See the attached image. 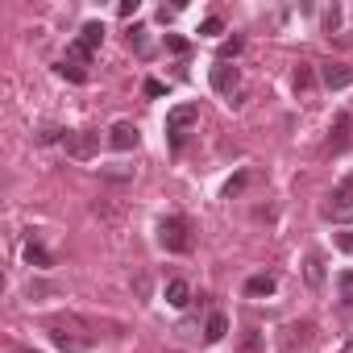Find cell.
<instances>
[{
	"label": "cell",
	"instance_id": "obj_16",
	"mask_svg": "<svg viewBox=\"0 0 353 353\" xmlns=\"http://www.w3.org/2000/svg\"><path fill=\"white\" fill-rule=\"evenodd\" d=\"M26 262H30V266H38V270H46V266H50V254H46L38 241H30V245H26Z\"/></svg>",
	"mask_w": 353,
	"mask_h": 353
},
{
	"label": "cell",
	"instance_id": "obj_30",
	"mask_svg": "<svg viewBox=\"0 0 353 353\" xmlns=\"http://www.w3.org/2000/svg\"><path fill=\"white\" fill-rule=\"evenodd\" d=\"M50 291H54L50 283H30V295H50Z\"/></svg>",
	"mask_w": 353,
	"mask_h": 353
},
{
	"label": "cell",
	"instance_id": "obj_2",
	"mask_svg": "<svg viewBox=\"0 0 353 353\" xmlns=\"http://www.w3.org/2000/svg\"><path fill=\"white\" fill-rule=\"evenodd\" d=\"M200 121V104H174L170 112H166V137H170V145L179 150L183 145V137H188V129Z\"/></svg>",
	"mask_w": 353,
	"mask_h": 353
},
{
	"label": "cell",
	"instance_id": "obj_15",
	"mask_svg": "<svg viewBox=\"0 0 353 353\" xmlns=\"http://www.w3.org/2000/svg\"><path fill=\"white\" fill-rule=\"evenodd\" d=\"M50 336H54V345L59 349H67V353H79L88 341H79V336H67V328H50Z\"/></svg>",
	"mask_w": 353,
	"mask_h": 353
},
{
	"label": "cell",
	"instance_id": "obj_10",
	"mask_svg": "<svg viewBox=\"0 0 353 353\" xmlns=\"http://www.w3.org/2000/svg\"><path fill=\"white\" fill-rule=\"evenodd\" d=\"M225 332H229V316L225 312H212L208 316V328H204V341L216 345V341H225Z\"/></svg>",
	"mask_w": 353,
	"mask_h": 353
},
{
	"label": "cell",
	"instance_id": "obj_25",
	"mask_svg": "<svg viewBox=\"0 0 353 353\" xmlns=\"http://www.w3.org/2000/svg\"><path fill=\"white\" fill-rule=\"evenodd\" d=\"M295 88H299V92L312 88V67H299V71H295Z\"/></svg>",
	"mask_w": 353,
	"mask_h": 353
},
{
	"label": "cell",
	"instance_id": "obj_31",
	"mask_svg": "<svg viewBox=\"0 0 353 353\" xmlns=\"http://www.w3.org/2000/svg\"><path fill=\"white\" fill-rule=\"evenodd\" d=\"M241 353H258V332H250V336H245V345H241Z\"/></svg>",
	"mask_w": 353,
	"mask_h": 353
},
{
	"label": "cell",
	"instance_id": "obj_29",
	"mask_svg": "<svg viewBox=\"0 0 353 353\" xmlns=\"http://www.w3.org/2000/svg\"><path fill=\"white\" fill-rule=\"evenodd\" d=\"M174 17H179V5H174V9L162 5V9H158V21H174Z\"/></svg>",
	"mask_w": 353,
	"mask_h": 353
},
{
	"label": "cell",
	"instance_id": "obj_18",
	"mask_svg": "<svg viewBox=\"0 0 353 353\" xmlns=\"http://www.w3.org/2000/svg\"><path fill=\"white\" fill-rule=\"evenodd\" d=\"M67 133H71V129H59V125H46V129L38 133V145H54V141H67Z\"/></svg>",
	"mask_w": 353,
	"mask_h": 353
},
{
	"label": "cell",
	"instance_id": "obj_24",
	"mask_svg": "<svg viewBox=\"0 0 353 353\" xmlns=\"http://www.w3.org/2000/svg\"><path fill=\"white\" fill-rule=\"evenodd\" d=\"M129 46H133L137 54H145V30H141V26H133V30H129Z\"/></svg>",
	"mask_w": 353,
	"mask_h": 353
},
{
	"label": "cell",
	"instance_id": "obj_5",
	"mask_svg": "<svg viewBox=\"0 0 353 353\" xmlns=\"http://www.w3.org/2000/svg\"><path fill=\"white\" fill-rule=\"evenodd\" d=\"M137 141H141V133H137L133 121H117V125L108 129V145L121 150V154H125V150H137Z\"/></svg>",
	"mask_w": 353,
	"mask_h": 353
},
{
	"label": "cell",
	"instance_id": "obj_3",
	"mask_svg": "<svg viewBox=\"0 0 353 353\" xmlns=\"http://www.w3.org/2000/svg\"><path fill=\"white\" fill-rule=\"evenodd\" d=\"M100 42H104V26H100V21H88V26L79 30V38L67 46V59H71V63H88V59L100 50Z\"/></svg>",
	"mask_w": 353,
	"mask_h": 353
},
{
	"label": "cell",
	"instance_id": "obj_1",
	"mask_svg": "<svg viewBox=\"0 0 353 353\" xmlns=\"http://www.w3.org/2000/svg\"><path fill=\"white\" fill-rule=\"evenodd\" d=\"M158 245H162L166 254H188V250H192L188 221H183V216H166V221H158Z\"/></svg>",
	"mask_w": 353,
	"mask_h": 353
},
{
	"label": "cell",
	"instance_id": "obj_20",
	"mask_svg": "<svg viewBox=\"0 0 353 353\" xmlns=\"http://www.w3.org/2000/svg\"><path fill=\"white\" fill-rule=\"evenodd\" d=\"M221 30H225V21H221V17H204V21H200V38H216Z\"/></svg>",
	"mask_w": 353,
	"mask_h": 353
},
{
	"label": "cell",
	"instance_id": "obj_17",
	"mask_svg": "<svg viewBox=\"0 0 353 353\" xmlns=\"http://www.w3.org/2000/svg\"><path fill=\"white\" fill-rule=\"evenodd\" d=\"M332 204H353V174H345V179L336 183V192H332Z\"/></svg>",
	"mask_w": 353,
	"mask_h": 353
},
{
	"label": "cell",
	"instance_id": "obj_28",
	"mask_svg": "<svg viewBox=\"0 0 353 353\" xmlns=\"http://www.w3.org/2000/svg\"><path fill=\"white\" fill-rule=\"evenodd\" d=\"M117 13H121V17H133V13H137V0H121Z\"/></svg>",
	"mask_w": 353,
	"mask_h": 353
},
{
	"label": "cell",
	"instance_id": "obj_13",
	"mask_svg": "<svg viewBox=\"0 0 353 353\" xmlns=\"http://www.w3.org/2000/svg\"><path fill=\"white\" fill-rule=\"evenodd\" d=\"M332 129H336V137H332V141H328V150H332V154H341V150H345V145H349V117H345V112H341V117H336V125H332Z\"/></svg>",
	"mask_w": 353,
	"mask_h": 353
},
{
	"label": "cell",
	"instance_id": "obj_12",
	"mask_svg": "<svg viewBox=\"0 0 353 353\" xmlns=\"http://www.w3.org/2000/svg\"><path fill=\"white\" fill-rule=\"evenodd\" d=\"M320 216H324V221H336V225H349V221H353V204H324Z\"/></svg>",
	"mask_w": 353,
	"mask_h": 353
},
{
	"label": "cell",
	"instance_id": "obj_6",
	"mask_svg": "<svg viewBox=\"0 0 353 353\" xmlns=\"http://www.w3.org/2000/svg\"><path fill=\"white\" fill-rule=\"evenodd\" d=\"M320 83H324L328 92H341V88L353 83V67H345V63H324V67H320Z\"/></svg>",
	"mask_w": 353,
	"mask_h": 353
},
{
	"label": "cell",
	"instance_id": "obj_26",
	"mask_svg": "<svg viewBox=\"0 0 353 353\" xmlns=\"http://www.w3.org/2000/svg\"><path fill=\"white\" fill-rule=\"evenodd\" d=\"M141 92H145V96H162V92H166V83H162V79H145V88H141Z\"/></svg>",
	"mask_w": 353,
	"mask_h": 353
},
{
	"label": "cell",
	"instance_id": "obj_21",
	"mask_svg": "<svg viewBox=\"0 0 353 353\" xmlns=\"http://www.w3.org/2000/svg\"><path fill=\"white\" fill-rule=\"evenodd\" d=\"M241 46H245L241 38H229V42L221 46V63H229V59H237V54H241Z\"/></svg>",
	"mask_w": 353,
	"mask_h": 353
},
{
	"label": "cell",
	"instance_id": "obj_11",
	"mask_svg": "<svg viewBox=\"0 0 353 353\" xmlns=\"http://www.w3.org/2000/svg\"><path fill=\"white\" fill-rule=\"evenodd\" d=\"M303 279H307V287H324V262H320V254H307Z\"/></svg>",
	"mask_w": 353,
	"mask_h": 353
},
{
	"label": "cell",
	"instance_id": "obj_14",
	"mask_svg": "<svg viewBox=\"0 0 353 353\" xmlns=\"http://www.w3.org/2000/svg\"><path fill=\"white\" fill-rule=\"evenodd\" d=\"M54 71H59L63 79H71V83H88V71H83L79 63H71V59H63V63H59Z\"/></svg>",
	"mask_w": 353,
	"mask_h": 353
},
{
	"label": "cell",
	"instance_id": "obj_32",
	"mask_svg": "<svg viewBox=\"0 0 353 353\" xmlns=\"http://www.w3.org/2000/svg\"><path fill=\"white\" fill-rule=\"evenodd\" d=\"M341 353H353V341H345V345H341Z\"/></svg>",
	"mask_w": 353,
	"mask_h": 353
},
{
	"label": "cell",
	"instance_id": "obj_33",
	"mask_svg": "<svg viewBox=\"0 0 353 353\" xmlns=\"http://www.w3.org/2000/svg\"><path fill=\"white\" fill-rule=\"evenodd\" d=\"M21 353H38V349H21Z\"/></svg>",
	"mask_w": 353,
	"mask_h": 353
},
{
	"label": "cell",
	"instance_id": "obj_9",
	"mask_svg": "<svg viewBox=\"0 0 353 353\" xmlns=\"http://www.w3.org/2000/svg\"><path fill=\"white\" fill-rule=\"evenodd\" d=\"M279 291V279L274 274H254V279H245V295L250 299H262V295H274Z\"/></svg>",
	"mask_w": 353,
	"mask_h": 353
},
{
	"label": "cell",
	"instance_id": "obj_7",
	"mask_svg": "<svg viewBox=\"0 0 353 353\" xmlns=\"http://www.w3.org/2000/svg\"><path fill=\"white\" fill-rule=\"evenodd\" d=\"M237 83H241V71L216 59V63H212V88H216L221 96H233V88H237Z\"/></svg>",
	"mask_w": 353,
	"mask_h": 353
},
{
	"label": "cell",
	"instance_id": "obj_23",
	"mask_svg": "<svg viewBox=\"0 0 353 353\" xmlns=\"http://www.w3.org/2000/svg\"><path fill=\"white\" fill-rule=\"evenodd\" d=\"M336 26H341V9L332 5V9H324V34H336Z\"/></svg>",
	"mask_w": 353,
	"mask_h": 353
},
{
	"label": "cell",
	"instance_id": "obj_19",
	"mask_svg": "<svg viewBox=\"0 0 353 353\" xmlns=\"http://www.w3.org/2000/svg\"><path fill=\"white\" fill-rule=\"evenodd\" d=\"M245 183H250V170H241V174H233V179L225 183V200H233V196H241V192H245Z\"/></svg>",
	"mask_w": 353,
	"mask_h": 353
},
{
	"label": "cell",
	"instance_id": "obj_4",
	"mask_svg": "<svg viewBox=\"0 0 353 353\" xmlns=\"http://www.w3.org/2000/svg\"><path fill=\"white\" fill-rule=\"evenodd\" d=\"M63 150H67V158H75V162L96 158V150H100V129H79V133H67Z\"/></svg>",
	"mask_w": 353,
	"mask_h": 353
},
{
	"label": "cell",
	"instance_id": "obj_22",
	"mask_svg": "<svg viewBox=\"0 0 353 353\" xmlns=\"http://www.w3.org/2000/svg\"><path fill=\"white\" fill-rule=\"evenodd\" d=\"M336 287H341V299H345V303H353V270H345V274L336 279Z\"/></svg>",
	"mask_w": 353,
	"mask_h": 353
},
{
	"label": "cell",
	"instance_id": "obj_27",
	"mask_svg": "<svg viewBox=\"0 0 353 353\" xmlns=\"http://www.w3.org/2000/svg\"><path fill=\"white\" fill-rule=\"evenodd\" d=\"M166 46H170V50H174V54H188V42H183V38H174V34H170V38H166Z\"/></svg>",
	"mask_w": 353,
	"mask_h": 353
},
{
	"label": "cell",
	"instance_id": "obj_8",
	"mask_svg": "<svg viewBox=\"0 0 353 353\" xmlns=\"http://www.w3.org/2000/svg\"><path fill=\"white\" fill-rule=\"evenodd\" d=\"M162 295H166L170 307H188V303H192V283H188V279H170Z\"/></svg>",
	"mask_w": 353,
	"mask_h": 353
}]
</instances>
